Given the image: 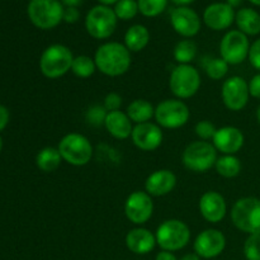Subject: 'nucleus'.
I'll return each mask as SVG.
<instances>
[{
    "instance_id": "nucleus-22",
    "label": "nucleus",
    "mask_w": 260,
    "mask_h": 260,
    "mask_svg": "<svg viewBox=\"0 0 260 260\" xmlns=\"http://www.w3.org/2000/svg\"><path fill=\"white\" fill-rule=\"evenodd\" d=\"M104 127L108 134L117 140H127L131 137L132 131H134L132 121L127 116V113L122 111L108 112Z\"/></svg>"
},
{
    "instance_id": "nucleus-25",
    "label": "nucleus",
    "mask_w": 260,
    "mask_h": 260,
    "mask_svg": "<svg viewBox=\"0 0 260 260\" xmlns=\"http://www.w3.org/2000/svg\"><path fill=\"white\" fill-rule=\"evenodd\" d=\"M126 113L134 123H146L155 116V108L146 99H135L128 104Z\"/></svg>"
},
{
    "instance_id": "nucleus-16",
    "label": "nucleus",
    "mask_w": 260,
    "mask_h": 260,
    "mask_svg": "<svg viewBox=\"0 0 260 260\" xmlns=\"http://www.w3.org/2000/svg\"><path fill=\"white\" fill-rule=\"evenodd\" d=\"M161 127L157 123H140L134 127L131 139L135 146L140 149L141 151H155L159 149L162 142Z\"/></svg>"
},
{
    "instance_id": "nucleus-11",
    "label": "nucleus",
    "mask_w": 260,
    "mask_h": 260,
    "mask_svg": "<svg viewBox=\"0 0 260 260\" xmlns=\"http://www.w3.org/2000/svg\"><path fill=\"white\" fill-rule=\"evenodd\" d=\"M250 43L239 29L229 30L220 42V55L229 65H240L248 58Z\"/></svg>"
},
{
    "instance_id": "nucleus-1",
    "label": "nucleus",
    "mask_w": 260,
    "mask_h": 260,
    "mask_svg": "<svg viewBox=\"0 0 260 260\" xmlns=\"http://www.w3.org/2000/svg\"><path fill=\"white\" fill-rule=\"evenodd\" d=\"M96 69L102 74L111 78H117L131 68V52L119 42H106L99 46L94 55Z\"/></svg>"
},
{
    "instance_id": "nucleus-2",
    "label": "nucleus",
    "mask_w": 260,
    "mask_h": 260,
    "mask_svg": "<svg viewBox=\"0 0 260 260\" xmlns=\"http://www.w3.org/2000/svg\"><path fill=\"white\" fill-rule=\"evenodd\" d=\"M75 56L70 48L61 43L48 46L40 57V70L47 79H58L71 71Z\"/></svg>"
},
{
    "instance_id": "nucleus-8",
    "label": "nucleus",
    "mask_w": 260,
    "mask_h": 260,
    "mask_svg": "<svg viewBox=\"0 0 260 260\" xmlns=\"http://www.w3.org/2000/svg\"><path fill=\"white\" fill-rule=\"evenodd\" d=\"M201 74L192 65H177L170 73L169 88L177 99H189L201 88Z\"/></svg>"
},
{
    "instance_id": "nucleus-46",
    "label": "nucleus",
    "mask_w": 260,
    "mask_h": 260,
    "mask_svg": "<svg viewBox=\"0 0 260 260\" xmlns=\"http://www.w3.org/2000/svg\"><path fill=\"white\" fill-rule=\"evenodd\" d=\"M243 2L244 0H226V3H228V4L233 8L239 7V5H241V3Z\"/></svg>"
},
{
    "instance_id": "nucleus-12",
    "label": "nucleus",
    "mask_w": 260,
    "mask_h": 260,
    "mask_svg": "<svg viewBox=\"0 0 260 260\" xmlns=\"http://www.w3.org/2000/svg\"><path fill=\"white\" fill-rule=\"evenodd\" d=\"M221 98L223 106L233 112H240L248 104L250 93L245 79L241 76H231L226 79L221 88Z\"/></svg>"
},
{
    "instance_id": "nucleus-14",
    "label": "nucleus",
    "mask_w": 260,
    "mask_h": 260,
    "mask_svg": "<svg viewBox=\"0 0 260 260\" xmlns=\"http://www.w3.org/2000/svg\"><path fill=\"white\" fill-rule=\"evenodd\" d=\"M194 253L200 258L213 259L221 255L226 248V236L217 229H207L197 235L193 243Z\"/></svg>"
},
{
    "instance_id": "nucleus-49",
    "label": "nucleus",
    "mask_w": 260,
    "mask_h": 260,
    "mask_svg": "<svg viewBox=\"0 0 260 260\" xmlns=\"http://www.w3.org/2000/svg\"><path fill=\"white\" fill-rule=\"evenodd\" d=\"M2 150H3V139L2 136H0V152H2Z\"/></svg>"
},
{
    "instance_id": "nucleus-30",
    "label": "nucleus",
    "mask_w": 260,
    "mask_h": 260,
    "mask_svg": "<svg viewBox=\"0 0 260 260\" xmlns=\"http://www.w3.org/2000/svg\"><path fill=\"white\" fill-rule=\"evenodd\" d=\"M96 69L95 61L90 56L79 55L74 57L73 65H71V73L80 79H88L94 75Z\"/></svg>"
},
{
    "instance_id": "nucleus-18",
    "label": "nucleus",
    "mask_w": 260,
    "mask_h": 260,
    "mask_svg": "<svg viewBox=\"0 0 260 260\" xmlns=\"http://www.w3.org/2000/svg\"><path fill=\"white\" fill-rule=\"evenodd\" d=\"M245 137L241 129L234 126H225L217 128L212 139V145L217 151L223 155H235L243 149Z\"/></svg>"
},
{
    "instance_id": "nucleus-41",
    "label": "nucleus",
    "mask_w": 260,
    "mask_h": 260,
    "mask_svg": "<svg viewBox=\"0 0 260 260\" xmlns=\"http://www.w3.org/2000/svg\"><path fill=\"white\" fill-rule=\"evenodd\" d=\"M155 260H178V259H177V256L172 253V251L161 250L159 254H157Z\"/></svg>"
},
{
    "instance_id": "nucleus-19",
    "label": "nucleus",
    "mask_w": 260,
    "mask_h": 260,
    "mask_svg": "<svg viewBox=\"0 0 260 260\" xmlns=\"http://www.w3.org/2000/svg\"><path fill=\"white\" fill-rule=\"evenodd\" d=\"M236 13L228 3H213L203 13V22L212 30H225L231 27Z\"/></svg>"
},
{
    "instance_id": "nucleus-42",
    "label": "nucleus",
    "mask_w": 260,
    "mask_h": 260,
    "mask_svg": "<svg viewBox=\"0 0 260 260\" xmlns=\"http://www.w3.org/2000/svg\"><path fill=\"white\" fill-rule=\"evenodd\" d=\"M61 3L66 8H78L79 5H81L83 0H61Z\"/></svg>"
},
{
    "instance_id": "nucleus-40",
    "label": "nucleus",
    "mask_w": 260,
    "mask_h": 260,
    "mask_svg": "<svg viewBox=\"0 0 260 260\" xmlns=\"http://www.w3.org/2000/svg\"><path fill=\"white\" fill-rule=\"evenodd\" d=\"M9 118H10V114H9V111H8V108L0 104V132H2L3 129L7 127V124L9 123Z\"/></svg>"
},
{
    "instance_id": "nucleus-37",
    "label": "nucleus",
    "mask_w": 260,
    "mask_h": 260,
    "mask_svg": "<svg viewBox=\"0 0 260 260\" xmlns=\"http://www.w3.org/2000/svg\"><path fill=\"white\" fill-rule=\"evenodd\" d=\"M248 60L250 65L260 73V38H258L253 45H250Z\"/></svg>"
},
{
    "instance_id": "nucleus-7",
    "label": "nucleus",
    "mask_w": 260,
    "mask_h": 260,
    "mask_svg": "<svg viewBox=\"0 0 260 260\" xmlns=\"http://www.w3.org/2000/svg\"><path fill=\"white\" fill-rule=\"evenodd\" d=\"M156 244L165 251H178L189 244L190 230L188 225L183 221L172 218L167 220L157 228Z\"/></svg>"
},
{
    "instance_id": "nucleus-21",
    "label": "nucleus",
    "mask_w": 260,
    "mask_h": 260,
    "mask_svg": "<svg viewBox=\"0 0 260 260\" xmlns=\"http://www.w3.org/2000/svg\"><path fill=\"white\" fill-rule=\"evenodd\" d=\"M124 243H126L127 249L137 255L151 253L157 245L154 234L145 228H135L129 230L127 233Z\"/></svg>"
},
{
    "instance_id": "nucleus-17",
    "label": "nucleus",
    "mask_w": 260,
    "mask_h": 260,
    "mask_svg": "<svg viewBox=\"0 0 260 260\" xmlns=\"http://www.w3.org/2000/svg\"><path fill=\"white\" fill-rule=\"evenodd\" d=\"M198 207H200L201 216L210 223L221 222L228 213L225 198L216 190H207L203 193L202 197L200 198Z\"/></svg>"
},
{
    "instance_id": "nucleus-47",
    "label": "nucleus",
    "mask_w": 260,
    "mask_h": 260,
    "mask_svg": "<svg viewBox=\"0 0 260 260\" xmlns=\"http://www.w3.org/2000/svg\"><path fill=\"white\" fill-rule=\"evenodd\" d=\"M256 119H258V122L260 124V106L258 107V109H256Z\"/></svg>"
},
{
    "instance_id": "nucleus-28",
    "label": "nucleus",
    "mask_w": 260,
    "mask_h": 260,
    "mask_svg": "<svg viewBox=\"0 0 260 260\" xmlns=\"http://www.w3.org/2000/svg\"><path fill=\"white\" fill-rule=\"evenodd\" d=\"M198 52L197 43L193 40H182L175 45L173 50V56L174 60L177 61L178 65H190L193 60L196 58Z\"/></svg>"
},
{
    "instance_id": "nucleus-33",
    "label": "nucleus",
    "mask_w": 260,
    "mask_h": 260,
    "mask_svg": "<svg viewBox=\"0 0 260 260\" xmlns=\"http://www.w3.org/2000/svg\"><path fill=\"white\" fill-rule=\"evenodd\" d=\"M244 256L246 260H260V235H249L244 243Z\"/></svg>"
},
{
    "instance_id": "nucleus-9",
    "label": "nucleus",
    "mask_w": 260,
    "mask_h": 260,
    "mask_svg": "<svg viewBox=\"0 0 260 260\" xmlns=\"http://www.w3.org/2000/svg\"><path fill=\"white\" fill-rule=\"evenodd\" d=\"M117 20L118 18L111 7L95 5L86 14L85 29L95 40H107L116 30Z\"/></svg>"
},
{
    "instance_id": "nucleus-4",
    "label": "nucleus",
    "mask_w": 260,
    "mask_h": 260,
    "mask_svg": "<svg viewBox=\"0 0 260 260\" xmlns=\"http://www.w3.org/2000/svg\"><path fill=\"white\" fill-rule=\"evenodd\" d=\"M231 221L234 226L249 235H260V200L244 197L236 201L231 208Z\"/></svg>"
},
{
    "instance_id": "nucleus-13",
    "label": "nucleus",
    "mask_w": 260,
    "mask_h": 260,
    "mask_svg": "<svg viewBox=\"0 0 260 260\" xmlns=\"http://www.w3.org/2000/svg\"><path fill=\"white\" fill-rule=\"evenodd\" d=\"M154 213V201L146 192L136 190L124 202V215L135 225H144Z\"/></svg>"
},
{
    "instance_id": "nucleus-26",
    "label": "nucleus",
    "mask_w": 260,
    "mask_h": 260,
    "mask_svg": "<svg viewBox=\"0 0 260 260\" xmlns=\"http://www.w3.org/2000/svg\"><path fill=\"white\" fill-rule=\"evenodd\" d=\"M62 161L63 160L58 149L52 146L43 147L42 150L38 151L37 156H36V165L43 173L55 172L56 169H58Z\"/></svg>"
},
{
    "instance_id": "nucleus-44",
    "label": "nucleus",
    "mask_w": 260,
    "mask_h": 260,
    "mask_svg": "<svg viewBox=\"0 0 260 260\" xmlns=\"http://www.w3.org/2000/svg\"><path fill=\"white\" fill-rule=\"evenodd\" d=\"M173 3H174L177 7H187L188 4H190V3H193L194 0H172Z\"/></svg>"
},
{
    "instance_id": "nucleus-20",
    "label": "nucleus",
    "mask_w": 260,
    "mask_h": 260,
    "mask_svg": "<svg viewBox=\"0 0 260 260\" xmlns=\"http://www.w3.org/2000/svg\"><path fill=\"white\" fill-rule=\"evenodd\" d=\"M177 175L169 169H159L151 173L145 180V192L151 197H162L174 190Z\"/></svg>"
},
{
    "instance_id": "nucleus-32",
    "label": "nucleus",
    "mask_w": 260,
    "mask_h": 260,
    "mask_svg": "<svg viewBox=\"0 0 260 260\" xmlns=\"http://www.w3.org/2000/svg\"><path fill=\"white\" fill-rule=\"evenodd\" d=\"M114 13L121 20H129L139 13V4L136 0H119L114 5Z\"/></svg>"
},
{
    "instance_id": "nucleus-27",
    "label": "nucleus",
    "mask_w": 260,
    "mask_h": 260,
    "mask_svg": "<svg viewBox=\"0 0 260 260\" xmlns=\"http://www.w3.org/2000/svg\"><path fill=\"white\" fill-rule=\"evenodd\" d=\"M215 169L218 175L231 179L240 174L241 161L235 155H222L221 157H217Z\"/></svg>"
},
{
    "instance_id": "nucleus-45",
    "label": "nucleus",
    "mask_w": 260,
    "mask_h": 260,
    "mask_svg": "<svg viewBox=\"0 0 260 260\" xmlns=\"http://www.w3.org/2000/svg\"><path fill=\"white\" fill-rule=\"evenodd\" d=\"M102 5H106V7H111V5H116L119 0H98Z\"/></svg>"
},
{
    "instance_id": "nucleus-24",
    "label": "nucleus",
    "mask_w": 260,
    "mask_h": 260,
    "mask_svg": "<svg viewBox=\"0 0 260 260\" xmlns=\"http://www.w3.org/2000/svg\"><path fill=\"white\" fill-rule=\"evenodd\" d=\"M235 22L240 32L246 36L260 33V14L251 8H243L235 15Z\"/></svg>"
},
{
    "instance_id": "nucleus-36",
    "label": "nucleus",
    "mask_w": 260,
    "mask_h": 260,
    "mask_svg": "<svg viewBox=\"0 0 260 260\" xmlns=\"http://www.w3.org/2000/svg\"><path fill=\"white\" fill-rule=\"evenodd\" d=\"M122 106V96L118 93H108L103 101V107L108 112L119 111Z\"/></svg>"
},
{
    "instance_id": "nucleus-43",
    "label": "nucleus",
    "mask_w": 260,
    "mask_h": 260,
    "mask_svg": "<svg viewBox=\"0 0 260 260\" xmlns=\"http://www.w3.org/2000/svg\"><path fill=\"white\" fill-rule=\"evenodd\" d=\"M178 260H201V258L196 253H189V254H185V255H183L182 258L178 259Z\"/></svg>"
},
{
    "instance_id": "nucleus-15",
    "label": "nucleus",
    "mask_w": 260,
    "mask_h": 260,
    "mask_svg": "<svg viewBox=\"0 0 260 260\" xmlns=\"http://www.w3.org/2000/svg\"><path fill=\"white\" fill-rule=\"evenodd\" d=\"M170 23L178 35L184 38H192L201 30V18L189 7H177L172 10Z\"/></svg>"
},
{
    "instance_id": "nucleus-3",
    "label": "nucleus",
    "mask_w": 260,
    "mask_h": 260,
    "mask_svg": "<svg viewBox=\"0 0 260 260\" xmlns=\"http://www.w3.org/2000/svg\"><path fill=\"white\" fill-rule=\"evenodd\" d=\"M61 157L73 167H84L93 157V145L89 139L78 132H70L60 140L57 146Z\"/></svg>"
},
{
    "instance_id": "nucleus-39",
    "label": "nucleus",
    "mask_w": 260,
    "mask_h": 260,
    "mask_svg": "<svg viewBox=\"0 0 260 260\" xmlns=\"http://www.w3.org/2000/svg\"><path fill=\"white\" fill-rule=\"evenodd\" d=\"M79 18H80V13H79L78 8H65V10H63V18H62L63 22L74 24V23L78 22Z\"/></svg>"
},
{
    "instance_id": "nucleus-31",
    "label": "nucleus",
    "mask_w": 260,
    "mask_h": 260,
    "mask_svg": "<svg viewBox=\"0 0 260 260\" xmlns=\"http://www.w3.org/2000/svg\"><path fill=\"white\" fill-rule=\"evenodd\" d=\"M139 12L147 18L161 14L168 5V0H137Z\"/></svg>"
},
{
    "instance_id": "nucleus-5",
    "label": "nucleus",
    "mask_w": 260,
    "mask_h": 260,
    "mask_svg": "<svg viewBox=\"0 0 260 260\" xmlns=\"http://www.w3.org/2000/svg\"><path fill=\"white\" fill-rule=\"evenodd\" d=\"M62 3L58 0H30L28 4V18L35 27L48 30L57 27L63 18Z\"/></svg>"
},
{
    "instance_id": "nucleus-6",
    "label": "nucleus",
    "mask_w": 260,
    "mask_h": 260,
    "mask_svg": "<svg viewBox=\"0 0 260 260\" xmlns=\"http://www.w3.org/2000/svg\"><path fill=\"white\" fill-rule=\"evenodd\" d=\"M217 150L208 141L190 142L182 154V162L185 169L193 173H206L215 167Z\"/></svg>"
},
{
    "instance_id": "nucleus-35",
    "label": "nucleus",
    "mask_w": 260,
    "mask_h": 260,
    "mask_svg": "<svg viewBox=\"0 0 260 260\" xmlns=\"http://www.w3.org/2000/svg\"><path fill=\"white\" fill-rule=\"evenodd\" d=\"M194 131H196V135H197L202 141H208V140L213 139L217 128H216V126L212 123V122L206 121L205 119V121H200L197 124H196Z\"/></svg>"
},
{
    "instance_id": "nucleus-38",
    "label": "nucleus",
    "mask_w": 260,
    "mask_h": 260,
    "mask_svg": "<svg viewBox=\"0 0 260 260\" xmlns=\"http://www.w3.org/2000/svg\"><path fill=\"white\" fill-rule=\"evenodd\" d=\"M248 85H249V93H250V96L260 99V73L256 74V75H254L253 78L250 79Z\"/></svg>"
},
{
    "instance_id": "nucleus-23",
    "label": "nucleus",
    "mask_w": 260,
    "mask_h": 260,
    "mask_svg": "<svg viewBox=\"0 0 260 260\" xmlns=\"http://www.w3.org/2000/svg\"><path fill=\"white\" fill-rule=\"evenodd\" d=\"M150 42V32L145 25L134 24L124 35V46L129 52H140Z\"/></svg>"
},
{
    "instance_id": "nucleus-34",
    "label": "nucleus",
    "mask_w": 260,
    "mask_h": 260,
    "mask_svg": "<svg viewBox=\"0 0 260 260\" xmlns=\"http://www.w3.org/2000/svg\"><path fill=\"white\" fill-rule=\"evenodd\" d=\"M107 114H108V111H107L103 106L95 104V106H91L90 108L86 111L85 119L89 124H91V126L94 127L104 126Z\"/></svg>"
},
{
    "instance_id": "nucleus-29",
    "label": "nucleus",
    "mask_w": 260,
    "mask_h": 260,
    "mask_svg": "<svg viewBox=\"0 0 260 260\" xmlns=\"http://www.w3.org/2000/svg\"><path fill=\"white\" fill-rule=\"evenodd\" d=\"M206 74L212 80H222L229 73V63L222 57H205L202 62Z\"/></svg>"
},
{
    "instance_id": "nucleus-10",
    "label": "nucleus",
    "mask_w": 260,
    "mask_h": 260,
    "mask_svg": "<svg viewBox=\"0 0 260 260\" xmlns=\"http://www.w3.org/2000/svg\"><path fill=\"white\" fill-rule=\"evenodd\" d=\"M154 117L161 128L177 129L188 123L190 111L180 99H165L155 107Z\"/></svg>"
},
{
    "instance_id": "nucleus-48",
    "label": "nucleus",
    "mask_w": 260,
    "mask_h": 260,
    "mask_svg": "<svg viewBox=\"0 0 260 260\" xmlns=\"http://www.w3.org/2000/svg\"><path fill=\"white\" fill-rule=\"evenodd\" d=\"M250 3H253L254 5H258V7H260V0H249Z\"/></svg>"
}]
</instances>
